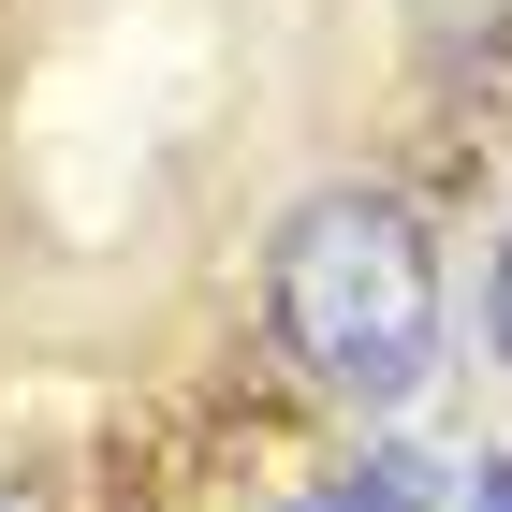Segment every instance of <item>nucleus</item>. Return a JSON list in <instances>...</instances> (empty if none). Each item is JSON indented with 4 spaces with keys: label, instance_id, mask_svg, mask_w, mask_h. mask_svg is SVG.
<instances>
[{
    "label": "nucleus",
    "instance_id": "f03ea898",
    "mask_svg": "<svg viewBox=\"0 0 512 512\" xmlns=\"http://www.w3.org/2000/svg\"><path fill=\"white\" fill-rule=\"evenodd\" d=\"M425 498H439V469L410 454V439H381L366 469H337L322 498H293V512H425Z\"/></svg>",
    "mask_w": 512,
    "mask_h": 512
},
{
    "label": "nucleus",
    "instance_id": "f257e3e1",
    "mask_svg": "<svg viewBox=\"0 0 512 512\" xmlns=\"http://www.w3.org/2000/svg\"><path fill=\"white\" fill-rule=\"evenodd\" d=\"M278 337L322 395L395 410L439 352V264L395 191H308L278 220Z\"/></svg>",
    "mask_w": 512,
    "mask_h": 512
},
{
    "label": "nucleus",
    "instance_id": "20e7f679",
    "mask_svg": "<svg viewBox=\"0 0 512 512\" xmlns=\"http://www.w3.org/2000/svg\"><path fill=\"white\" fill-rule=\"evenodd\" d=\"M483 337H498V366H512V249H498V278H483Z\"/></svg>",
    "mask_w": 512,
    "mask_h": 512
},
{
    "label": "nucleus",
    "instance_id": "7ed1b4c3",
    "mask_svg": "<svg viewBox=\"0 0 512 512\" xmlns=\"http://www.w3.org/2000/svg\"><path fill=\"white\" fill-rule=\"evenodd\" d=\"M425 15V59L439 74H498L512 59V0H410Z\"/></svg>",
    "mask_w": 512,
    "mask_h": 512
},
{
    "label": "nucleus",
    "instance_id": "39448f33",
    "mask_svg": "<svg viewBox=\"0 0 512 512\" xmlns=\"http://www.w3.org/2000/svg\"><path fill=\"white\" fill-rule=\"evenodd\" d=\"M469 512H512V469H469Z\"/></svg>",
    "mask_w": 512,
    "mask_h": 512
}]
</instances>
